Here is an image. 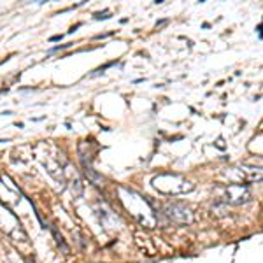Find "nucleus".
Masks as SVG:
<instances>
[{
	"label": "nucleus",
	"mask_w": 263,
	"mask_h": 263,
	"mask_svg": "<svg viewBox=\"0 0 263 263\" xmlns=\"http://www.w3.org/2000/svg\"><path fill=\"white\" fill-rule=\"evenodd\" d=\"M120 198H121L123 205L130 211V214L134 216L139 223L144 224V227H147V228L155 227V224H156V209H155V205L151 203L149 198L142 197V195L139 193V205H135V203L130 200L125 186L120 188Z\"/></svg>",
	"instance_id": "1"
},
{
	"label": "nucleus",
	"mask_w": 263,
	"mask_h": 263,
	"mask_svg": "<svg viewBox=\"0 0 263 263\" xmlns=\"http://www.w3.org/2000/svg\"><path fill=\"white\" fill-rule=\"evenodd\" d=\"M221 177L228 179L232 184H251V182L261 181V168L249 167V165H235V167L224 168Z\"/></svg>",
	"instance_id": "3"
},
{
	"label": "nucleus",
	"mask_w": 263,
	"mask_h": 263,
	"mask_svg": "<svg viewBox=\"0 0 263 263\" xmlns=\"http://www.w3.org/2000/svg\"><path fill=\"white\" fill-rule=\"evenodd\" d=\"M163 213L168 219H172L174 223H179V224L193 223V213L190 211V207L184 205V203H179V202L165 203Z\"/></svg>",
	"instance_id": "5"
},
{
	"label": "nucleus",
	"mask_w": 263,
	"mask_h": 263,
	"mask_svg": "<svg viewBox=\"0 0 263 263\" xmlns=\"http://www.w3.org/2000/svg\"><path fill=\"white\" fill-rule=\"evenodd\" d=\"M51 232H53V235H54V239H57V244L62 248V251L65 253V254H69L70 253V249H69V246L65 244V240H63V237H62V233H58V230L54 227H51Z\"/></svg>",
	"instance_id": "6"
},
{
	"label": "nucleus",
	"mask_w": 263,
	"mask_h": 263,
	"mask_svg": "<svg viewBox=\"0 0 263 263\" xmlns=\"http://www.w3.org/2000/svg\"><path fill=\"white\" fill-rule=\"evenodd\" d=\"M62 37H63V35H54V37H51L49 41H51V42H57V41H62Z\"/></svg>",
	"instance_id": "7"
},
{
	"label": "nucleus",
	"mask_w": 263,
	"mask_h": 263,
	"mask_svg": "<svg viewBox=\"0 0 263 263\" xmlns=\"http://www.w3.org/2000/svg\"><path fill=\"white\" fill-rule=\"evenodd\" d=\"M223 198L230 205H242L253 198L251 188L248 184H227L223 188Z\"/></svg>",
	"instance_id": "4"
},
{
	"label": "nucleus",
	"mask_w": 263,
	"mask_h": 263,
	"mask_svg": "<svg viewBox=\"0 0 263 263\" xmlns=\"http://www.w3.org/2000/svg\"><path fill=\"white\" fill-rule=\"evenodd\" d=\"M153 188L158 190L160 193L165 195H182V193H190L193 192L195 184L192 181L184 179L179 174H171V172H163L158 176L153 177Z\"/></svg>",
	"instance_id": "2"
},
{
	"label": "nucleus",
	"mask_w": 263,
	"mask_h": 263,
	"mask_svg": "<svg viewBox=\"0 0 263 263\" xmlns=\"http://www.w3.org/2000/svg\"><path fill=\"white\" fill-rule=\"evenodd\" d=\"M28 263H33V260H32V261H30V260H28Z\"/></svg>",
	"instance_id": "8"
}]
</instances>
